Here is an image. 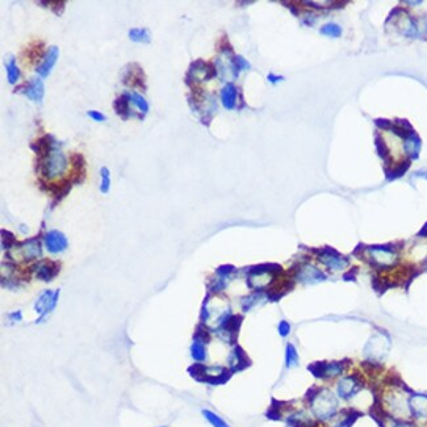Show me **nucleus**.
<instances>
[{"label":"nucleus","mask_w":427,"mask_h":427,"mask_svg":"<svg viewBox=\"0 0 427 427\" xmlns=\"http://www.w3.org/2000/svg\"><path fill=\"white\" fill-rule=\"evenodd\" d=\"M235 99H237V89L231 83H229L228 85H225L221 92L222 104L226 109H233L235 107Z\"/></svg>","instance_id":"nucleus-22"},{"label":"nucleus","mask_w":427,"mask_h":427,"mask_svg":"<svg viewBox=\"0 0 427 427\" xmlns=\"http://www.w3.org/2000/svg\"><path fill=\"white\" fill-rule=\"evenodd\" d=\"M58 57H59V49L57 46H50L46 51V55H45L42 64L37 66V70H36L38 75L41 78H46V76L50 75L51 70L57 64Z\"/></svg>","instance_id":"nucleus-15"},{"label":"nucleus","mask_w":427,"mask_h":427,"mask_svg":"<svg viewBox=\"0 0 427 427\" xmlns=\"http://www.w3.org/2000/svg\"><path fill=\"white\" fill-rule=\"evenodd\" d=\"M260 297H262V294L255 293V294H253V296H249V297L245 298V300L242 301V304H243V309L245 310L251 309V308H253L254 305H256V302L260 300Z\"/></svg>","instance_id":"nucleus-33"},{"label":"nucleus","mask_w":427,"mask_h":427,"mask_svg":"<svg viewBox=\"0 0 427 427\" xmlns=\"http://www.w3.org/2000/svg\"><path fill=\"white\" fill-rule=\"evenodd\" d=\"M123 83L132 88L146 89V75L145 71L138 64H129L124 69Z\"/></svg>","instance_id":"nucleus-4"},{"label":"nucleus","mask_w":427,"mask_h":427,"mask_svg":"<svg viewBox=\"0 0 427 427\" xmlns=\"http://www.w3.org/2000/svg\"><path fill=\"white\" fill-rule=\"evenodd\" d=\"M298 364V354L297 350L294 347L292 343L287 345V348H285V365L287 368L296 367Z\"/></svg>","instance_id":"nucleus-27"},{"label":"nucleus","mask_w":427,"mask_h":427,"mask_svg":"<svg viewBox=\"0 0 427 427\" xmlns=\"http://www.w3.org/2000/svg\"><path fill=\"white\" fill-rule=\"evenodd\" d=\"M10 317H11V320L20 321V320H21V312H17V313H12Z\"/></svg>","instance_id":"nucleus-40"},{"label":"nucleus","mask_w":427,"mask_h":427,"mask_svg":"<svg viewBox=\"0 0 427 427\" xmlns=\"http://www.w3.org/2000/svg\"><path fill=\"white\" fill-rule=\"evenodd\" d=\"M58 296H59V289L55 292H51V291L44 292V294H42L41 297L38 298L37 302H36V305H35V309L38 314H41V318H40L37 322H41L42 318H44L49 312H51V310L55 308V305H57Z\"/></svg>","instance_id":"nucleus-10"},{"label":"nucleus","mask_w":427,"mask_h":427,"mask_svg":"<svg viewBox=\"0 0 427 427\" xmlns=\"http://www.w3.org/2000/svg\"><path fill=\"white\" fill-rule=\"evenodd\" d=\"M129 38L133 42H139V44H149L151 41L149 29L147 28H132L129 30Z\"/></svg>","instance_id":"nucleus-24"},{"label":"nucleus","mask_w":427,"mask_h":427,"mask_svg":"<svg viewBox=\"0 0 427 427\" xmlns=\"http://www.w3.org/2000/svg\"><path fill=\"white\" fill-rule=\"evenodd\" d=\"M60 264L55 260H41V262L35 263L30 267V272H35L37 279L42 282H51L55 276L59 273Z\"/></svg>","instance_id":"nucleus-5"},{"label":"nucleus","mask_w":427,"mask_h":427,"mask_svg":"<svg viewBox=\"0 0 427 427\" xmlns=\"http://www.w3.org/2000/svg\"><path fill=\"white\" fill-rule=\"evenodd\" d=\"M16 238L8 230H2V247L3 250H11L13 246H16Z\"/></svg>","instance_id":"nucleus-31"},{"label":"nucleus","mask_w":427,"mask_h":427,"mask_svg":"<svg viewBox=\"0 0 427 427\" xmlns=\"http://www.w3.org/2000/svg\"><path fill=\"white\" fill-rule=\"evenodd\" d=\"M6 70H7V79H8V82H10V84H16V83L19 82L20 76H21L19 67H17V65H16V60L12 58V59L6 65Z\"/></svg>","instance_id":"nucleus-26"},{"label":"nucleus","mask_w":427,"mask_h":427,"mask_svg":"<svg viewBox=\"0 0 427 427\" xmlns=\"http://www.w3.org/2000/svg\"><path fill=\"white\" fill-rule=\"evenodd\" d=\"M70 162L73 165V170H71V180L74 184H79L84 180L85 177V161L83 158V155L79 152H73L70 157Z\"/></svg>","instance_id":"nucleus-16"},{"label":"nucleus","mask_w":427,"mask_h":427,"mask_svg":"<svg viewBox=\"0 0 427 427\" xmlns=\"http://www.w3.org/2000/svg\"><path fill=\"white\" fill-rule=\"evenodd\" d=\"M235 64V70H243V69H250V64L246 62L242 57H235L234 59Z\"/></svg>","instance_id":"nucleus-38"},{"label":"nucleus","mask_w":427,"mask_h":427,"mask_svg":"<svg viewBox=\"0 0 427 427\" xmlns=\"http://www.w3.org/2000/svg\"><path fill=\"white\" fill-rule=\"evenodd\" d=\"M361 384L356 377H342L337 384V394L342 400H352L360 393Z\"/></svg>","instance_id":"nucleus-6"},{"label":"nucleus","mask_w":427,"mask_h":427,"mask_svg":"<svg viewBox=\"0 0 427 427\" xmlns=\"http://www.w3.org/2000/svg\"><path fill=\"white\" fill-rule=\"evenodd\" d=\"M389 347V342L388 338L384 336H375L371 338L368 342V345L365 346V354L368 355V358L371 359H379L383 358L385 355L386 350Z\"/></svg>","instance_id":"nucleus-13"},{"label":"nucleus","mask_w":427,"mask_h":427,"mask_svg":"<svg viewBox=\"0 0 427 427\" xmlns=\"http://www.w3.org/2000/svg\"><path fill=\"white\" fill-rule=\"evenodd\" d=\"M343 370H345V367L341 363H326L318 367V371L316 374L320 377H323V379H334V377H338L339 375H342Z\"/></svg>","instance_id":"nucleus-21"},{"label":"nucleus","mask_w":427,"mask_h":427,"mask_svg":"<svg viewBox=\"0 0 427 427\" xmlns=\"http://www.w3.org/2000/svg\"><path fill=\"white\" fill-rule=\"evenodd\" d=\"M40 172L45 179H53L55 176H60L67 168V158L59 150V145L55 142L50 154L38 165Z\"/></svg>","instance_id":"nucleus-3"},{"label":"nucleus","mask_w":427,"mask_h":427,"mask_svg":"<svg viewBox=\"0 0 427 427\" xmlns=\"http://www.w3.org/2000/svg\"><path fill=\"white\" fill-rule=\"evenodd\" d=\"M87 114H88V117H91L92 120L99 121V123H102V121L107 120V117H105L104 114H103L102 112H99V111H88V112H87Z\"/></svg>","instance_id":"nucleus-39"},{"label":"nucleus","mask_w":427,"mask_h":427,"mask_svg":"<svg viewBox=\"0 0 427 427\" xmlns=\"http://www.w3.org/2000/svg\"><path fill=\"white\" fill-rule=\"evenodd\" d=\"M322 33H325V35L332 36V37H337V36L341 35V29H339L337 25H332V24H329V25L323 26Z\"/></svg>","instance_id":"nucleus-36"},{"label":"nucleus","mask_w":427,"mask_h":427,"mask_svg":"<svg viewBox=\"0 0 427 427\" xmlns=\"http://www.w3.org/2000/svg\"><path fill=\"white\" fill-rule=\"evenodd\" d=\"M45 245H46V249H48L49 253L51 254H58L62 253L67 249L69 246V242H67V238L65 237L64 233H60L58 230H50L45 234Z\"/></svg>","instance_id":"nucleus-9"},{"label":"nucleus","mask_w":427,"mask_h":427,"mask_svg":"<svg viewBox=\"0 0 427 427\" xmlns=\"http://www.w3.org/2000/svg\"><path fill=\"white\" fill-rule=\"evenodd\" d=\"M48 6H50L51 11H53L57 16H60L62 13L65 12V8H66V2H49V3H46Z\"/></svg>","instance_id":"nucleus-34"},{"label":"nucleus","mask_w":427,"mask_h":427,"mask_svg":"<svg viewBox=\"0 0 427 427\" xmlns=\"http://www.w3.org/2000/svg\"><path fill=\"white\" fill-rule=\"evenodd\" d=\"M15 92H21L32 102L41 103L45 95V85L40 78H32L29 82L16 87Z\"/></svg>","instance_id":"nucleus-7"},{"label":"nucleus","mask_w":427,"mask_h":427,"mask_svg":"<svg viewBox=\"0 0 427 427\" xmlns=\"http://www.w3.org/2000/svg\"><path fill=\"white\" fill-rule=\"evenodd\" d=\"M291 332V325L287 321H282L279 323V334L282 337H287Z\"/></svg>","instance_id":"nucleus-37"},{"label":"nucleus","mask_w":427,"mask_h":427,"mask_svg":"<svg viewBox=\"0 0 427 427\" xmlns=\"http://www.w3.org/2000/svg\"><path fill=\"white\" fill-rule=\"evenodd\" d=\"M129 98H130V102L133 103V104L138 108L143 116L149 112V104H147V102H146L145 98H143L142 95H139V94H137V92H132V94H129Z\"/></svg>","instance_id":"nucleus-29"},{"label":"nucleus","mask_w":427,"mask_h":427,"mask_svg":"<svg viewBox=\"0 0 427 427\" xmlns=\"http://www.w3.org/2000/svg\"><path fill=\"white\" fill-rule=\"evenodd\" d=\"M71 184H73V181L70 180V179H62L59 183L49 184L48 190L50 191V192L54 195V197H55V201H54V204L58 203L59 200L64 199L67 193L70 192V190H71ZM54 204H53V205H54Z\"/></svg>","instance_id":"nucleus-20"},{"label":"nucleus","mask_w":427,"mask_h":427,"mask_svg":"<svg viewBox=\"0 0 427 427\" xmlns=\"http://www.w3.org/2000/svg\"><path fill=\"white\" fill-rule=\"evenodd\" d=\"M245 361V355L242 354L239 348H235L234 351L231 352L230 356H229V365H230L231 370H239V368H243V365L246 363Z\"/></svg>","instance_id":"nucleus-28"},{"label":"nucleus","mask_w":427,"mask_h":427,"mask_svg":"<svg viewBox=\"0 0 427 427\" xmlns=\"http://www.w3.org/2000/svg\"><path fill=\"white\" fill-rule=\"evenodd\" d=\"M100 176H102V184H100V192L108 193L109 187H111V172L108 167L100 168Z\"/></svg>","instance_id":"nucleus-32"},{"label":"nucleus","mask_w":427,"mask_h":427,"mask_svg":"<svg viewBox=\"0 0 427 427\" xmlns=\"http://www.w3.org/2000/svg\"><path fill=\"white\" fill-rule=\"evenodd\" d=\"M46 53H45V44L42 41H35L29 45L24 51V60H28L29 64H36L38 59H44Z\"/></svg>","instance_id":"nucleus-18"},{"label":"nucleus","mask_w":427,"mask_h":427,"mask_svg":"<svg viewBox=\"0 0 427 427\" xmlns=\"http://www.w3.org/2000/svg\"><path fill=\"white\" fill-rule=\"evenodd\" d=\"M338 406L337 395L329 389L317 390L310 399V410L318 421L326 422L332 419L338 413Z\"/></svg>","instance_id":"nucleus-1"},{"label":"nucleus","mask_w":427,"mask_h":427,"mask_svg":"<svg viewBox=\"0 0 427 427\" xmlns=\"http://www.w3.org/2000/svg\"><path fill=\"white\" fill-rule=\"evenodd\" d=\"M409 399H410V395L402 388H393L384 395V409L393 419L406 421L409 417H411L410 409H409Z\"/></svg>","instance_id":"nucleus-2"},{"label":"nucleus","mask_w":427,"mask_h":427,"mask_svg":"<svg viewBox=\"0 0 427 427\" xmlns=\"http://www.w3.org/2000/svg\"><path fill=\"white\" fill-rule=\"evenodd\" d=\"M320 260L331 271H341V269L346 268V266H347V260L345 258H342L337 253H332V251H323V253H321Z\"/></svg>","instance_id":"nucleus-17"},{"label":"nucleus","mask_w":427,"mask_h":427,"mask_svg":"<svg viewBox=\"0 0 427 427\" xmlns=\"http://www.w3.org/2000/svg\"><path fill=\"white\" fill-rule=\"evenodd\" d=\"M298 278L302 280V282L307 283H314V282H320V280H323L325 276L318 271L317 268H313V267L307 266L305 268H302L298 272Z\"/></svg>","instance_id":"nucleus-23"},{"label":"nucleus","mask_w":427,"mask_h":427,"mask_svg":"<svg viewBox=\"0 0 427 427\" xmlns=\"http://www.w3.org/2000/svg\"><path fill=\"white\" fill-rule=\"evenodd\" d=\"M16 249L21 254V258L24 262H30V260L37 259L38 256H41V243L37 238L24 240L22 243H17Z\"/></svg>","instance_id":"nucleus-12"},{"label":"nucleus","mask_w":427,"mask_h":427,"mask_svg":"<svg viewBox=\"0 0 427 427\" xmlns=\"http://www.w3.org/2000/svg\"><path fill=\"white\" fill-rule=\"evenodd\" d=\"M386 427H415V426L408 421H401V419H393V418H389V419L386 421Z\"/></svg>","instance_id":"nucleus-35"},{"label":"nucleus","mask_w":427,"mask_h":427,"mask_svg":"<svg viewBox=\"0 0 427 427\" xmlns=\"http://www.w3.org/2000/svg\"><path fill=\"white\" fill-rule=\"evenodd\" d=\"M282 79H283L282 76H275V75H272V74H269L268 75V80H271V82H273V83L279 82V80H282Z\"/></svg>","instance_id":"nucleus-41"},{"label":"nucleus","mask_w":427,"mask_h":427,"mask_svg":"<svg viewBox=\"0 0 427 427\" xmlns=\"http://www.w3.org/2000/svg\"><path fill=\"white\" fill-rule=\"evenodd\" d=\"M129 103H130L129 94H124V95L118 96V98L114 99V102H113L114 112H116V114H117L120 118H123L124 121H127L128 118L130 117V114H132V112H130Z\"/></svg>","instance_id":"nucleus-19"},{"label":"nucleus","mask_w":427,"mask_h":427,"mask_svg":"<svg viewBox=\"0 0 427 427\" xmlns=\"http://www.w3.org/2000/svg\"><path fill=\"white\" fill-rule=\"evenodd\" d=\"M54 145H55V141H54V138L51 136H49V134H45V136L40 137L38 139H36L35 142H32V145H30V147H32L33 151L37 154V158H38V165L41 163L42 161H44L46 157H48L49 154L51 152V150H53Z\"/></svg>","instance_id":"nucleus-14"},{"label":"nucleus","mask_w":427,"mask_h":427,"mask_svg":"<svg viewBox=\"0 0 427 427\" xmlns=\"http://www.w3.org/2000/svg\"><path fill=\"white\" fill-rule=\"evenodd\" d=\"M203 415L206 418V421L212 424L213 427H230L226 422L222 419L221 417H219L217 414H215L213 411L210 410H203Z\"/></svg>","instance_id":"nucleus-30"},{"label":"nucleus","mask_w":427,"mask_h":427,"mask_svg":"<svg viewBox=\"0 0 427 427\" xmlns=\"http://www.w3.org/2000/svg\"><path fill=\"white\" fill-rule=\"evenodd\" d=\"M371 260L380 267H389L397 260V254L385 247H375L368 251Z\"/></svg>","instance_id":"nucleus-11"},{"label":"nucleus","mask_w":427,"mask_h":427,"mask_svg":"<svg viewBox=\"0 0 427 427\" xmlns=\"http://www.w3.org/2000/svg\"><path fill=\"white\" fill-rule=\"evenodd\" d=\"M409 409L411 417L417 421H427V395L415 393L411 394L409 399Z\"/></svg>","instance_id":"nucleus-8"},{"label":"nucleus","mask_w":427,"mask_h":427,"mask_svg":"<svg viewBox=\"0 0 427 427\" xmlns=\"http://www.w3.org/2000/svg\"><path fill=\"white\" fill-rule=\"evenodd\" d=\"M191 355L196 361H204L206 358V350L204 346L203 339L197 338L193 342V345L191 346Z\"/></svg>","instance_id":"nucleus-25"}]
</instances>
